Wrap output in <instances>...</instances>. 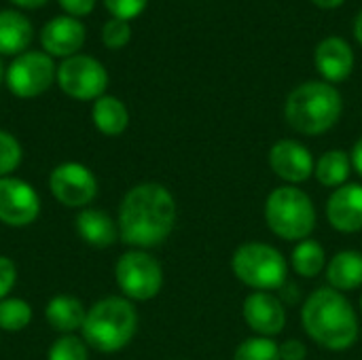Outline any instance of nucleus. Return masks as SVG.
Returning <instances> with one entry per match:
<instances>
[{"instance_id": "20e7f679", "label": "nucleus", "mask_w": 362, "mask_h": 360, "mask_svg": "<svg viewBox=\"0 0 362 360\" xmlns=\"http://www.w3.org/2000/svg\"><path fill=\"white\" fill-rule=\"evenodd\" d=\"M81 331L85 344L93 350L104 354L119 352L138 331V312L125 297H104L87 310Z\"/></svg>"}, {"instance_id": "4468645a", "label": "nucleus", "mask_w": 362, "mask_h": 360, "mask_svg": "<svg viewBox=\"0 0 362 360\" xmlns=\"http://www.w3.org/2000/svg\"><path fill=\"white\" fill-rule=\"evenodd\" d=\"M327 219L339 233L362 231V185L346 182L327 202Z\"/></svg>"}, {"instance_id": "c85d7f7f", "label": "nucleus", "mask_w": 362, "mask_h": 360, "mask_svg": "<svg viewBox=\"0 0 362 360\" xmlns=\"http://www.w3.org/2000/svg\"><path fill=\"white\" fill-rule=\"evenodd\" d=\"M146 2L148 0H104L106 8L112 13V17L123 19V21L138 17L144 11Z\"/></svg>"}, {"instance_id": "bb28decb", "label": "nucleus", "mask_w": 362, "mask_h": 360, "mask_svg": "<svg viewBox=\"0 0 362 360\" xmlns=\"http://www.w3.org/2000/svg\"><path fill=\"white\" fill-rule=\"evenodd\" d=\"M21 144L17 142V138L4 129H0V178L11 176V172H15L21 163Z\"/></svg>"}, {"instance_id": "cd10ccee", "label": "nucleus", "mask_w": 362, "mask_h": 360, "mask_svg": "<svg viewBox=\"0 0 362 360\" xmlns=\"http://www.w3.org/2000/svg\"><path fill=\"white\" fill-rule=\"evenodd\" d=\"M132 38V28L127 21L123 19H117L112 17L110 21L104 23V30H102V40L108 49H121L129 42Z\"/></svg>"}, {"instance_id": "a878e982", "label": "nucleus", "mask_w": 362, "mask_h": 360, "mask_svg": "<svg viewBox=\"0 0 362 360\" xmlns=\"http://www.w3.org/2000/svg\"><path fill=\"white\" fill-rule=\"evenodd\" d=\"M47 360H89L87 344L76 335H62L49 348Z\"/></svg>"}, {"instance_id": "9b49d317", "label": "nucleus", "mask_w": 362, "mask_h": 360, "mask_svg": "<svg viewBox=\"0 0 362 360\" xmlns=\"http://www.w3.org/2000/svg\"><path fill=\"white\" fill-rule=\"evenodd\" d=\"M40 214V197L36 189L13 176L0 178V223L6 227H28Z\"/></svg>"}, {"instance_id": "c756f323", "label": "nucleus", "mask_w": 362, "mask_h": 360, "mask_svg": "<svg viewBox=\"0 0 362 360\" xmlns=\"http://www.w3.org/2000/svg\"><path fill=\"white\" fill-rule=\"evenodd\" d=\"M17 282V267L8 257L0 255V301L6 299V295L13 291Z\"/></svg>"}, {"instance_id": "4c0bfd02", "label": "nucleus", "mask_w": 362, "mask_h": 360, "mask_svg": "<svg viewBox=\"0 0 362 360\" xmlns=\"http://www.w3.org/2000/svg\"><path fill=\"white\" fill-rule=\"evenodd\" d=\"M361 308H362V297H361Z\"/></svg>"}, {"instance_id": "423d86ee", "label": "nucleus", "mask_w": 362, "mask_h": 360, "mask_svg": "<svg viewBox=\"0 0 362 360\" xmlns=\"http://www.w3.org/2000/svg\"><path fill=\"white\" fill-rule=\"evenodd\" d=\"M233 276L255 289V291H280L286 284L288 263L284 255L272 244L263 242H246L235 248L231 257Z\"/></svg>"}, {"instance_id": "f03ea898", "label": "nucleus", "mask_w": 362, "mask_h": 360, "mask_svg": "<svg viewBox=\"0 0 362 360\" xmlns=\"http://www.w3.org/2000/svg\"><path fill=\"white\" fill-rule=\"evenodd\" d=\"M301 325L308 337L331 352L350 350L361 335L358 314L344 293L335 289L314 291L301 308Z\"/></svg>"}, {"instance_id": "6e6552de", "label": "nucleus", "mask_w": 362, "mask_h": 360, "mask_svg": "<svg viewBox=\"0 0 362 360\" xmlns=\"http://www.w3.org/2000/svg\"><path fill=\"white\" fill-rule=\"evenodd\" d=\"M55 79L62 91L74 100H98L108 85L106 68L91 55L66 57L59 64Z\"/></svg>"}, {"instance_id": "2eb2a0df", "label": "nucleus", "mask_w": 362, "mask_h": 360, "mask_svg": "<svg viewBox=\"0 0 362 360\" xmlns=\"http://www.w3.org/2000/svg\"><path fill=\"white\" fill-rule=\"evenodd\" d=\"M40 42L49 55L72 57L85 42V28L76 17L59 15L45 23L40 32Z\"/></svg>"}, {"instance_id": "f257e3e1", "label": "nucleus", "mask_w": 362, "mask_h": 360, "mask_svg": "<svg viewBox=\"0 0 362 360\" xmlns=\"http://www.w3.org/2000/svg\"><path fill=\"white\" fill-rule=\"evenodd\" d=\"M119 238L138 248L163 244L176 225V199L159 182L132 187L119 206Z\"/></svg>"}, {"instance_id": "dca6fc26", "label": "nucleus", "mask_w": 362, "mask_h": 360, "mask_svg": "<svg viewBox=\"0 0 362 360\" xmlns=\"http://www.w3.org/2000/svg\"><path fill=\"white\" fill-rule=\"evenodd\" d=\"M316 68L327 83H341L354 68V53L350 45L339 36H329L316 47Z\"/></svg>"}, {"instance_id": "c9c22d12", "label": "nucleus", "mask_w": 362, "mask_h": 360, "mask_svg": "<svg viewBox=\"0 0 362 360\" xmlns=\"http://www.w3.org/2000/svg\"><path fill=\"white\" fill-rule=\"evenodd\" d=\"M354 32H356V38H358V42L362 45V11H361V15L356 17V23H354Z\"/></svg>"}, {"instance_id": "0eeeda50", "label": "nucleus", "mask_w": 362, "mask_h": 360, "mask_svg": "<svg viewBox=\"0 0 362 360\" xmlns=\"http://www.w3.org/2000/svg\"><path fill=\"white\" fill-rule=\"evenodd\" d=\"M115 280L129 301H148L163 286V267L146 250H129L115 265Z\"/></svg>"}, {"instance_id": "f3484780", "label": "nucleus", "mask_w": 362, "mask_h": 360, "mask_svg": "<svg viewBox=\"0 0 362 360\" xmlns=\"http://www.w3.org/2000/svg\"><path fill=\"white\" fill-rule=\"evenodd\" d=\"M76 233L93 248H108L119 238V225L102 210L83 208L76 214Z\"/></svg>"}, {"instance_id": "b1692460", "label": "nucleus", "mask_w": 362, "mask_h": 360, "mask_svg": "<svg viewBox=\"0 0 362 360\" xmlns=\"http://www.w3.org/2000/svg\"><path fill=\"white\" fill-rule=\"evenodd\" d=\"M32 320V308L28 301L17 297H6L0 301V331L17 333L23 331Z\"/></svg>"}, {"instance_id": "f8f14e48", "label": "nucleus", "mask_w": 362, "mask_h": 360, "mask_svg": "<svg viewBox=\"0 0 362 360\" xmlns=\"http://www.w3.org/2000/svg\"><path fill=\"white\" fill-rule=\"evenodd\" d=\"M242 316L252 333L259 337H276L286 327V308L284 301L272 293L255 291L244 299Z\"/></svg>"}, {"instance_id": "72a5a7b5", "label": "nucleus", "mask_w": 362, "mask_h": 360, "mask_svg": "<svg viewBox=\"0 0 362 360\" xmlns=\"http://www.w3.org/2000/svg\"><path fill=\"white\" fill-rule=\"evenodd\" d=\"M312 2H316V4L322 6V8H335V6H339L344 0H312Z\"/></svg>"}, {"instance_id": "f704fd0d", "label": "nucleus", "mask_w": 362, "mask_h": 360, "mask_svg": "<svg viewBox=\"0 0 362 360\" xmlns=\"http://www.w3.org/2000/svg\"><path fill=\"white\" fill-rule=\"evenodd\" d=\"M15 4H19V6H28V8H32V6H40V4H45L47 0H13Z\"/></svg>"}, {"instance_id": "2f4dec72", "label": "nucleus", "mask_w": 362, "mask_h": 360, "mask_svg": "<svg viewBox=\"0 0 362 360\" xmlns=\"http://www.w3.org/2000/svg\"><path fill=\"white\" fill-rule=\"evenodd\" d=\"M59 4L66 13H70V17H83L93 11L95 0H59Z\"/></svg>"}, {"instance_id": "7ed1b4c3", "label": "nucleus", "mask_w": 362, "mask_h": 360, "mask_svg": "<svg viewBox=\"0 0 362 360\" xmlns=\"http://www.w3.org/2000/svg\"><path fill=\"white\" fill-rule=\"evenodd\" d=\"M344 110L339 91L327 81H310L291 91L284 115L288 125L305 136H320L335 127Z\"/></svg>"}, {"instance_id": "5701e85b", "label": "nucleus", "mask_w": 362, "mask_h": 360, "mask_svg": "<svg viewBox=\"0 0 362 360\" xmlns=\"http://www.w3.org/2000/svg\"><path fill=\"white\" fill-rule=\"evenodd\" d=\"M291 265L301 278H316L327 269V252L316 240L299 242L291 252Z\"/></svg>"}, {"instance_id": "6ab92c4d", "label": "nucleus", "mask_w": 362, "mask_h": 360, "mask_svg": "<svg viewBox=\"0 0 362 360\" xmlns=\"http://www.w3.org/2000/svg\"><path fill=\"white\" fill-rule=\"evenodd\" d=\"M85 316V306L70 295H57L45 308V318L49 320V325L64 335H72L74 331L83 329Z\"/></svg>"}, {"instance_id": "39448f33", "label": "nucleus", "mask_w": 362, "mask_h": 360, "mask_svg": "<svg viewBox=\"0 0 362 360\" xmlns=\"http://www.w3.org/2000/svg\"><path fill=\"white\" fill-rule=\"evenodd\" d=\"M265 223L274 236L286 242H303L316 229L314 202L303 189L282 185L267 195Z\"/></svg>"}, {"instance_id": "9d476101", "label": "nucleus", "mask_w": 362, "mask_h": 360, "mask_svg": "<svg viewBox=\"0 0 362 360\" xmlns=\"http://www.w3.org/2000/svg\"><path fill=\"white\" fill-rule=\"evenodd\" d=\"M49 189L59 204L68 208H83L95 199L98 178L87 166L76 161H66L51 172Z\"/></svg>"}, {"instance_id": "ddd939ff", "label": "nucleus", "mask_w": 362, "mask_h": 360, "mask_svg": "<svg viewBox=\"0 0 362 360\" xmlns=\"http://www.w3.org/2000/svg\"><path fill=\"white\" fill-rule=\"evenodd\" d=\"M314 157L310 149L297 140H278L269 151V168L272 172L282 178L286 185H301L312 178L314 174Z\"/></svg>"}, {"instance_id": "473e14b6", "label": "nucleus", "mask_w": 362, "mask_h": 360, "mask_svg": "<svg viewBox=\"0 0 362 360\" xmlns=\"http://www.w3.org/2000/svg\"><path fill=\"white\" fill-rule=\"evenodd\" d=\"M350 159H352V168L358 172V176H362V138L354 144V149L350 153Z\"/></svg>"}, {"instance_id": "4be33fe9", "label": "nucleus", "mask_w": 362, "mask_h": 360, "mask_svg": "<svg viewBox=\"0 0 362 360\" xmlns=\"http://www.w3.org/2000/svg\"><path fill=\"white\" fill-rule=\"evenodd\" d=\"M352 172V159L346 151L333 149L320 155V159L314 166V176L316 180L327 187V189H339L348 182Z\"/></svg>"}, {"instance_id": "1a4fd4ad", "label": "nucleus", "mask_w": 362, "mask_h": 360, "mask_svg": "<svg viewBox=\"0 0 362 360\" xmlns=\"http://www.w3.org/2000/svg\"><path fill=\"white\" fill-rule=\"evenodd\" d=\"M57 70L49 53L28 51L19 55L6 70V85L17 98H36L55 81Z\"/></svg>"}, {"instance_id": "a211bd4d", "label": "nucleus", "mask_w": 362, "mask_h": 360, "mask_svg": "<svg viewBox=\"0 0 362 360\" xmlns=\"http://www.w3.org/2000/svg\"><path fill=\"white\" fill-rule=\"evenodd\" d=\"M327 280L331 289L356 291L362 286V252L358 250H339L327 263Z\"/></svg>"}, {"instance_id": "e433bc0d", "label": "nucleus", "mask_w": 362, "mask_h": 360, "mask_svg": "<svg viewBox=\"0 0 362 360\" xmlns=\"http://www.w3.org/2000/svg\"><path fill=\"white\" fill-rule=\"evenodd\" d=\"M0 79H2V66H0Z\"/></svg>"}, {"instance_id": "aec40b11", "label": "nucleus", "mask_w": 362, "mask_h": 360, "mask_svg": "<svg viewBox=\"0 0 362 360\" xmlns=\"http://www.w3.org/2000/svg\"><path fill=\"white\" fill-rule=\"evenodd\" d=\"M32 40V23L17 11H0V53H21Z\"/></svg>"}, {"instance_id": "393cba45", "label": "nucleus", "mask_w": 362, "mask_h": 360, "mask_svg": "<svg viewBox=\"0 0 362 360\" xmlns=\"http://www.w3.org/2000/svg\"><path fill=\"white\" fill-rule=\"evenodd\" d=\"M233 360H280V350L274 339L257 335L244 339L238 346Z\"/></svg>"}, {"instance_id": "7c9ffc66", "label": "nucleus", "mask_w": 362, "mask_h": 360, "mask_svg": "<svg viewBox=\"0 0 362 360\" xmlns=\"http://www.w3.org/2000/svg\"><path fill=\"white\" fill-rule=\"evenodd\" d=\"M280 360H305L308 359V346L301 339H286L278 346Z\"/></svg>"}, {"instance_id": "412c9836", "label": "nucleus", "mask_w": 362, "mask_h": 360, "mask_svg": "<svg viewBox=\"0 0 362 360\" xmlns=\"http://www.w3.org/2000/svg\"><path fill=\"white\" fill-rule=\"evenodd\" d=\"M91 119H93V125L104 136H119L129 125L127 106L119 98H112V95H102L93 102Z\"/></svg>"}]
</instances>
